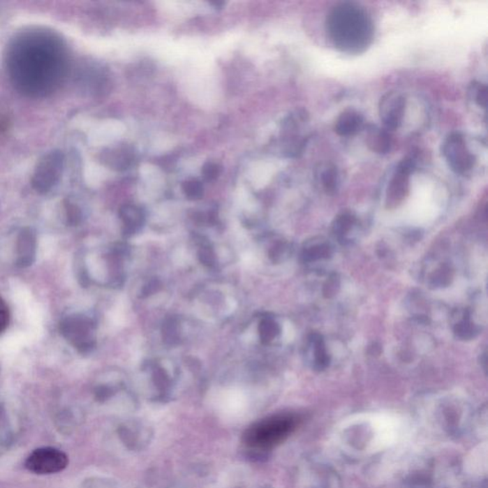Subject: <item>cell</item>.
Listing matches in <instances>:
<instances>
[{
    "mask_svg": "<svg viewBox=\"0 0 488 488\" xmlns=\"http://www.w3.org/2000/svg\"><path fill=\"white\" fill-rule=\"evenodd\" d=\"M6 64L13 84L20 93L43 98L53 93L66 75V49L53 34L31 31L13 41Z\"/></svg>",
    "mask_w": 488,
    "mask_h": 488,
    "instance_id": "1",
    "label": "cell"
},
{
    "mask_svg": "<svg viewBox=\"0 0 488 488\" xmlns=\"http://www.w3.org/2000/svg\"><path fill=\"white\" fill-rule=\"evenodd\" d=\"M325 28L333 46L349 54L364 53L375 36L371 15L355 2L335 5L326 17Z\"/></svg>",
    "mask_w": 488,
    "mask_h": 488,
    "instance_id": "2",
    "label": "cell"
},
{
    "mask_svg": "<svg viewBox=\"0 0 488 488\" xmlns=\"http://www.w3.org/2000/svg\"><path fill=\"white\" fill-rule=\"evenodd\" d=\"M294 415L278 414L256 422L245 430L242 443L252 458L260 459L287 439L297 427Z\"/></svg>",
    "mask_w": 488,
    "mask_h": 488,
    "instance_id": "3",
    "label": "cell"
},
{
    "mask_svg": "<svg viewBox=\"0 0 488 488\" xmlns=\"http://www.w3.org/2000/svg\"><path fill=\"white\" fill-rule=\"evenodd\" d=\"M308 124L309 116L304 110L293 112L281 122L279 146L284 156L296 158L304 152L309 140Z\"/></svg>",
    "mask_w": 488,
    "mask_h": 488,
    "instance_id": "4",
    "label": "cell"
},
{
    "mask_svg": "<svg viewBox=\"0 0 488 488\" xmlns=\"http://www.w3.org/2000/svg\"><path fill=\"white\" fill-rule=\"evenodd\" d=\"M442 154L454 173L466 175L474 168L476 156L469 150L466 138L460 132H452L442 143Z\"/></svg>",
    "mask_w": 488,
    "mask_h": 488,
    "instance_id": "5",
    "label": "cell"
},
{
    "mask_svg": "<svg viewBox=\"0 0 488 488\" xmlns=\"http://www.w3.org/2000/svg\"><path fill=\"white\" fill-rule=\"evenodd\" d=\"M69 459L64 451L46 446L34 450L25 461L29 471L38 475H50L64 471Z\"/></svg>",
    "mask_w": 488,
    "mask_h": 488,
    "instance_id": "6",
    "label": "cell"
},
{
    "mask_svg": "<svg viewBox=\"0 0 488 488\" xmlns=\"http://www.w3.org/2000/svg\"><path fill=\"white\" fill-rule=\"evenodd\" d=\"M62 336L82 353L94 347L93 323L84 316L72 315L61 323Z\"/></svg>",
    "mask_w": 488,
    "mask_h": 488,
    "instance_id": "7",
    "label": "cell"
},
{
    "mask_svg": "<svg viewBox=\"0 0 488 488\" xmlns=\"http://www.w3.org/2000/svg\"><path fill=\"white\" fill-rule=\"evenodd\" d=\"M415 169L416 163L412 156H406L399 163L386 190V205L395 207L407 197Z\"/></svg>",
    "mask_w": 488,
    "mask_h": 488,
    "instance_id": "8",
    "label": "cell"
},
{
    "mask_svg": "<svg viewBox=\"0 0 488 488\" xmlns=\"http://www.w3.org/2000/svg\"><path fill=\"white\" fill-rule=\"evenodd\" d=\"M64 156L59 151L44 156L34 174L32 184L36 191L47 193L59 182L64 168Z\"/></svg>",
    "mask_w": 488,
    "mask_h": 488,
    "instance_id": "9",
    "label": "cell"
},
{
    "mask_svg": "<svg viewBox=\"0 0 488 488\" xmlns=\"http://www.w3.org/2000/svg\"><path fill=\"white\" fill-rule=\"evenodd\" d=\"M407 101L406 96L398 91H390L380 98L378 114L387 131H395L403 124Z\"/></svg>",
    "mask_w": 488,
    "mask_h": 488,
    "instance_id": "10",
    "label": "cell"
},
{
    "mask_svg": "<svg viewBox=\"0 0 488 488\" xmlns=\"http://www.w3.org/2000/svg\"><path fill=\"white\" fill-rule=\"evenodd\" d=\"M119 439L128 450H142L150 443L153 432L151 428L140 422H128L117 429Z\"/></svg>",
    "mask_w": 488,
    "mask_h": 488,
    "instance_id": "11",
    "label": "cell"
},
{
    "mask_svg": "<svg viewBox=\"0 0 488 488\" xmlns=\"http://www.w3.org/2000/svg\"><path fill=\"white\" fill-rule=\"evenodd\" d=\"M36 255V237L30 228L23 229L17 242V265L26 268L33 265Z\"/></svg>",
    "mask_w": 488,
    "mask_h": 488,
    "instance_id": "12",
    "label": "cell"
},
{
    "mask_svg": "<svg viewBox=\"0 0 488 488\" xmlns=\"http://www.w3.org/2000/svg\"><path fill=\"white\" fill-rule=\"evenodd\" d=\"M364 119L362 113L349 108L341 112L338 117L334 130L340 137H352L364 129Z\"/></svg>",
    "mask_w": 488,
    "mask_h": 488,
    "instance_id": "13",
    "label": "cell"
},
{
    "mask_svg": "<svg viewBox=\"0 0 488 488\" xmlns=\"http://www.w3.org/2000/svg\"><path fill=\"white\" fill-rule=\"evenodd\" d=\"M103 161L106 165L117 171H125L131 168L135 161L134 150L129 146L109 149L103 153Z\"/></svg>",
    "mask_w": 488,
    "mask_h": 488,
    "instance_id": "14",
    "label": "cell"
},
{
    "mask_svg": "<svg viewBox=\"0 0 488 488\" xmlns=\"http://www.w3.org/2000/svg\"><path fill=\"white\" fill-rule=\"evenodd\" d=\"M367 145L368 148L378 155H386L392 148V137L390 131L386 129H380L374 125H369L367 128Z\"/></svg>",
    "mask_w": 488,
    "mask_h": 488,
    "instance_id": "15",
    "label": "cell"
},
{
    "mask_svg": "<svg viewBox=\"0 0 488 488\" xmlns=\"http://www.w3.org/2000/svg\"><path fill=\"white\" fill-rule=\"evenodd\" d=\"M310 481L313 488H340V479L336 472L323 464H312Z\"/></svg>",
    "mask_w": 488,
    "mask_h": 488,
    "instance_id": "16",
    "label": "cell"
},
{
    "mask_svg": "<svg viewBox=\"0 0 488 488\" xmlns=\"http://www.w3.org/2000/svg\"><path fill=\"white\" fill-rule=\"evenodd\" d=\"M318 179L326 192L332 194L338 190L340 182V173L332 163H325L318 171Z\"/></svg>",
    "mask_w": 488,
    "mask_h": 488,
    "instance_id": "17",
    "label": "cell"
},
{
    "mask_svg": "<svg viewBox=\"0 0 488 488\" xmlns=\"http://www.w3.org/2000/svg\"><path fill=\"white\" fill-rule=\"evenodd\" d=\"M121 216L128 230L135 231L142 225L143 214L140 208L135 205H125L121 208Z\"/></svg>",
    "mask_w": 488,
    "mask_h": 488,
    "instance_id": "18",
    "label": "cell"
},
{
    "mask_svg": "<svg viewBox=\"0 0 488 488\" xmlns=\"http://www.w3.org/2000/svg\"><path fill=\"white\" fill-rule=\"evenodd\" d=\"M468 96L480 108L487 109V86L479 82H472L468 87Z\"/></svg>",
    "mask_w": 488,
    "mask_h": 488,
    "instance_id": "19",
    "label": "cell"
},
{
    "mask_svg": "<svg viewBox=\"0 0 488 488\" xmlns=\"http://www.w3.org/2000/svg\"><path fill=\"white\" fill-rule=\"evenodd\" d=\"M182 190L186 198L191 200H200L205 192L202 182L197 179H189L185 181L182 184Z\"/></svg>",
    "mask_w": 488,
    "mask_h": 488,
    "instance_id": "20",
    "label": "cell"
},
{
    "mask_svg": "<svg viewBox=\"0 0 488 488\" xmlns=\"http://www.w3.org/2000/svg\"><path fill=\"white\" fill-rule=\"evenodd\" d=\"M223 167L220 164L208 161L202 166V175L206 182H213L221 176Z\"/></svg>",
    "mask_w": 488,
    "mask_h": 488,
    "instance_id": "21",
    "label": "cell"
},
{
    "mask_svg": "<svg viewBox=\"0 0 488 488\" xmlns=\"http://www.w3.org/2000/svg\"><path fill=\"white\" fill-rule=\"evenodd\" d=\"M10 322L9 307L0 296V334L3 333Z\"/></svg>",
    "mask_w": 488,
    "mask_h": 488,
    "instance_id": "22",
    "label": "cell"
},
{
    "mask_svg": "<svg viewBox=\"0 0 488 488\" xmlns=\"http://www.w3.org/2000/svg\"><path fill=\"white\" fill-rule=\"evenodd\" d=\"M260 333H262L263 339H265V340H270V339L273 338V336L275 335V325L270 322L263 323L262 332Z\"/></svg>",
    "mask_w": 488,
    "mask_h": 488,
    "instance_id": "23",
    "label": "cell"
},
{
    "mask_svg": "<svg viewBox=\"0 0 488 488\" xmlns=\"http://www.w3.org/2000/svg\"><path fill=\"white\" fill-rule=\"evenodd\" d=\"M68 216H69L71 223H77V221L80 220V214L77 208L72 206V207L68 209Z\"/></svg>",
    "mask_w": 488,
    "mask_h": 488,
    "instance_id": "24",
    "label": "cell"
}]
</instances>
